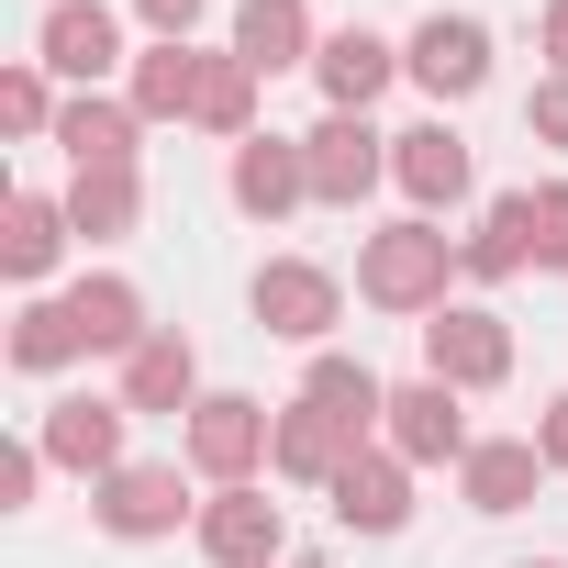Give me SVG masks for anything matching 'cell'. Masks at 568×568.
<instances>
[{
  "mask_svg": "<svg viewBox=\"0 0 568 568\" xmlns=\"http://www.w3.org/2000/svg\"><path fill=\"white\" fill-rule=\"evenodd\" d=\"M524 201H535V267L568 278V179H546V190H524Z\"/></svg>",
  "mask_w": 568,
  "mask_h": 568,
  "instance_id": "30",
  "label": "cell"
},
{
  "mask_svg": "<svg viewBox=\"0 0 568 568\" xmlns=\"http://www.w3.org/2000/svg\"><path fill=\"white\" fill-rule=\"evenodd\" d=\"M245 302H256V324H267V335H291V346H324V335L346 324V278H335V267H313V256H267Z\"/></svg>",
  "mask_w": 568,
  "mask_h": 568,
  "instance_id": "3",
  "label": "cell"
},
{
  "mask_svg": "<svg viewBox=\"0 0 568 568\" xmlns=\"http://www.w3.org/2000/svg\"><path fill=\"white\" fill-rule=\"evenodd\" d=\"M324 501H335L346 535H402V524H413V457L368 446V457H346V479H335Z\"/></svg>",
  "mask_w": 568,
  "mask_h": 568,
  "instance_id": "13",
  "label": "cell"
},
{
  "mask_svg": "<svg viewBox=\"0 0 568 568\" xmlns=\"http://www.w3.org/2000/svg\"><path fill=\"white\" fill-rule=\"evenodd\" d=\"M34 57H45L57 79L101 90V79L123 68V23H112V0H57V12L34 23Z\"/></svg>",
  "mask_w": 568,
  "mask_h": 568,
  "instance_id": "10",
  "label": "cell"
},
{
  "mask_svg": "<svg viewBox=\"0 0 568 568\" xmlns=\"http://www.w3.org/2000/svg\"><path fill=\"white\" fill-rule=\"evenodd\" d=\"M524 123H535V145H568V68H546V79H535Z\"/></svg>",
  "mask_w": 568,
  "mask_h": 568,
  "instance_id": "31",
  "label": "cell"
},
{
  "mask_svg": "<svg viewBox=\"0 0 568 568\" xmlns=\"http://www.w3.org/2000/svg\"><path fill=\"white\" fill-rule=\"evenodd\" d=\"M524 568H568V557H524Z\"/></svg>",
  "mask_w": 568,
  "mask_h": 568,
  "instance_id": "36",
  "label": "cell"
},
{
  "mask_svg": "<svg viewBox=\"0 0 568 568\" xmlns=\"http://www.w3.org/2000/svg\"><path fill=\"white\" fill-rule=\"evenodd\" d=\"M45 468H57V457H45V446H12V457H0V501H12V513H23V501H34V479H45Z\"/></svg>",
  "mask_w": 568,
  "mask_h": 568,
  "instance_id": "32",
  "label": "cell"
},
{
  "mask_svg": "<svg viewBox=\"0 0 568 568\" xmlns=\"http://www.w3.org/2000/svg\"><path fill=\"white\" fill-rule=\"evenodd\" d=\"M201 557L212 568H278V557H291V513H278L256 479L245 490H212L201 501Z\"/></svg>",
  "mask_w": 568,
  "mask_h": 568,
  "instance_id": "7",
  "label": "cell"
},
{
  "mask_svg": "<svg viewBox=\"0 0 568 568\" xmlns=\"http://www.w3.org/2000/svg\"><path fill=\"white\" fill-rule=\"evenodd\" d=\"M123 402H101V390H79V402H45V424H34V446L57 457V468H90V479H112L123 468Z\"/></svg>",
  "mask_w": 568,
  "mask_h": 568,
  "instance_id": "12",
  "label": "cell"
},
{
  "mask_svg": "<svg viewBox=\"0 0 568 568\" xmlns=\"http://www.w3.org/2000/svg\"><path fill=\"white\" fill-rule=\"evenodd\" d=\"M68 324H79V357H134L156 324H145V291L134 278H79V291H57Z\"/></svg>",
  "mask_w": 568,
  "mask_h": 568,
  "instance_id": "19",
  "label": "cell"
},
{
  "mask_svg": "<svg viewBox=\"0 0 568 568\" xmlns=\"http://www.w3.org/2000/svg\"><path fill=\"white\" fill-rule=\"evenodd\" d=\"M302 402H324V413H335V424H357V435H379V424H390V379H379L368 357H335V346L313 357Z\"/></svg>",
  "mask_w": 568,
  "mask_h": 568,
  "instance_id": "23",
  "label": "cell"
},
{
  "mask_svg": "<svg viewBox=\"0 0 568 568\" xmlns=\"http://www.w3.org/2000/svg\"><path fill=\"white\" fill-rule=\"evenodd\" d=\"M201 68H212V57H190V45H145L123 101H134L145 123H190V112H201Z\"/></svg>",
  "mask_w": 568,
  "mask_h": 568,
  "instance_id": "24",
  "label": "cell"
},
{
  "mask_svg": "<svg viewBox=\"0 0 568 568\" xmlns=\"http://www.w3.org/2000/svg\"><path fill=\"white\" fill-rule=\"evenodd\" d=\"M402 79H413L424 101H468V90L490 79V23H479V12H424L413 45H402Z\"/></svg>",
  "mask_w": 568,
  "mask_h": 568,
  "instance_id": "5",
  "label": "cell"
},
{
  "mask_svg": "<svg viewBox=\"0 0 568 568\" xmlns=\"http://www.w3.org/2000/svg\"><path fill=\"white\" fill-rule=\"evenodd\" d=\"M313 0H234V57L256 68V79H278V68H313Z\"/></svg>",
  "mask_w": 568,
  "mask_h": 568,
  "instance_id": "20",
  "label": "cell"
},
{
  "mask_svg": "<svg viewBox=\"0 0 568 568\" xmlns=\"http://www.w3.org/2000/svg\"><path fill=\"white\" fill-rule=\"evenodd\" d=\"M45 79H57L45 57H23L12 79H0V123H12V134H57V112H68V101H57Z\"/></svg>",
  "mask_w": 568,
  "mask_h": 568,
  "instance_id": "29",
  "label": "cell"
},
{
  "mask_svg": "<svg viewBox=\"0 0 568 568\" xmlns=\"http://www.w3.org/2000/svg\"><path fill=\"white\" fill-rule=\"evenodd\" d=\"M134 134H145V112H134V101H112V90H79V101L57 112L68 168H134Z\"/></svg>",
  "mask_w": 568,
  "mask_h": 568,
  "instance_id": "21",
  "label": "cell"
},
{
  "mask_svg": "<svg viewBox=\"0 0 568 568\" xmlns=\"http://www.w3.org/2000/svg\"><path fill=\"white\" fill-rule=\"evenodd\" d=\"M535 479H546V446H535V435H479V446L457 457L468 513H524V501H535Z\"/></svg>",
  "mask_w": 568,
  "mask_h": 568,
  "instance_id": "18",
  "label": "cell"
},
{
  "mask_svg": "<svg viewBox=\"0 0 568 568\" xmlns=\"http://www.w3.org/2000/svg\"><path fill=\"white\" fill-rule=\"evenodd\" d=\"M134 212H145V179H134V168H79V179H68V223H79L90 245L134 234Z\"/></svg>",
  "mask_w": 568,
  "mask_h": 568,
  "instance_id": "26",
  "label": "cell"
},
{
  "mask_svg": "<svg viewBox=\"0 0 568 568\" xmlns=\"http://www.w3.org/2000/svg\"><path fill=\"white\" fill-rule=\"evenodd\" d=\"M256 457H278V413L245 402V390H201V413H190V468H201L212 490H245Z\"/></svg>",
  "mask_w": 568,
  "mask_h": 568,
  "instance_id": "2",
  "label": "cell"
},
{
  "mask_svg": "<svg viewBox=\"0 0 568 568\" xmlns=\"http://www.w3.org/2000/svg\"><path fill=\"white\" fill-rule=\"evenodd\" d=\"M134 12H145V34H156V45H190V23H201V0H134Z\"/></svg>",
  "mask_w": 568,
  "mask_h": 568,
  "instance_id": "33",
  "label": "cell"
},
{
  "mask_svg": "<svg viewBox=\"0 0 568 568\" xmlns=\"http://www.w3.org/2000/svg\"><path fill=\"white\" fill-rule=\"evenodd\" d=\"M468 390H446V379H402L390 390V457H413V468H446V457H468L479 435H468V413H457Z\"/></svg>",
  "mask_w": 568,
  "mask_h": 568,
  "instance_id": "9",
  "label": "cell"
},
{
  "mask_svg": "<svg viewBox=\"0 0 568 568\" xmlns=\"http://www.w3.org/2000/svg\"><path fill=\"white\" fill-rule=\"evenodd\" d=\"M457 267H468V256L446 245L435 212L379 223V234L357 245V302H379V313H446V278H457Z\"/></svg>",
  "mask_w": 568,
  "mask_h": 568,
  "instance_id": "1",
  "label": "cell"
},
{
  "mask_svg": "<svg viewBox=\"0 0 568 568\" xmlns=\"http://www.w3.org/2000/svg\"><path fill=\"white\" fill-rule=\"evenodd\" d=\"M68 234H79V223H68V201H45V190H12V201H0V267H12L23 291L68 256Z\"/></svg>",
  "mask_w": 568,
  "mask_h": 568,
  "instance_id": "22",
  "label": "cell"
},
{
  "mask_svg": "<svg viewBox=\"0 0 568 568\" xmlns=\"http://www.w3.org/2000/svg\"><path fill=\"white\" fill-rule=\"evenodd\" d=\"M457 256H468V278H513V267H535V201L501 190V201L479 212V234H457Z\"/></svg>",
  "mask_w": 568,
  "mask_h": 568,
  "instance_id": "25",
  "label": "cell"
},
{
  "mask_svg": "<svg viewBox=\"0 0 568 568\" xmlns=\"http://www.w3.org/2000/svg\"><path fill=\"white\" fill-rule=\"evenodd\" d=\"M302 168H313V201L357 212V201L390 179V134H368V112H324V123L302 134Z\"/></svg>",
  "mask_w": 568,
  "mask_h": 568,
  "instance_id": "6",
  "label": "cell"
},
{
  "mask_svg": "<svg viewBox=\"0 0 568 568\" xmlns=\"http://www.w3.org/2000/svg\"><path fill=\"white\" fill-rule=\"evenodd\" d=\"M313 79H324V112H368V101L402 79V45H390V34H368V23H346V34H324V45H313Z\"/></svg>",
  "mask_w": 568,
  "mask_h": 568,
  "instance_id": "14",
  "label": "cell"
},
{
  "mask_svg": "<svg viewBox=\"0 0 568 568\" xmlns=\"http://www.w3.org/2000/svg\"><path fill=\"white\" fill-rule=\"evenodd\" d=\"M535 34H546V57L568 68V0H546V12H535Z\"/></svg>",
  "mask_w": 568,
  "mask_h": 568,
  "instance_id": "35",
  "label": "cell"
},
{
  "mask_svg": "<svg viewBox=\"0 0 568 568\" xmlns=\"http://www.w3.org/2000/svg\"><path fill=\"white\" fill-rule=\"evenodd\" d=\"M535 446H546V468H568V390L535 413Z\"/></svg>",
  "mask_w": 568,
  "mask_h": 568,
  "instance_id": "34",
  "label": "cell"
},
{
  "mask_svg": "<svg viewBox=\"0 0 568 568\" xmlns=\"http://www.w3.org/2000/svg\"><path fill=\"white\" fill-rule=\"evenodd\" d=\"M179 524H201V501H190V479L179 468H112L101 479V535H123V546H156V535H179Z\"/></svg>",
  "mask_w": 568,
  "mask_h": 568,
  "instance_id": "8",
  "label": "cell"
},
{
  "mask_svg": "<svg viewBox=\"0 0 568 568\" xmlns=\"http://www.w3.org/2000/svg\"><path fill=\"white\" fill-rule=\"evenodd\" d=\"M424 379H446V390H490V379H513V324L479 313V302L424 313Z\"/></svg>",
  "mask_w": 568,
  "mask_h": 568,
  "instance_id": "4",
  "label": "cell"
},
{
  "mask_svg": "<svg viewBox=\"0 0 568 568\" xmlns=\"http://www.w3.org/2000/svg\"><path fill=\"white\" fill-rule=\"evenodd\" d=\"M346 457H368V435H357V424H335L324 402H291V413H278V457H267L278 479L335 490V479H346Z\"/></svg>",
  "mask_w": 568,
  "mask_h": 568,
  "instance_id": "16",
  "label": "cell"
},
{
  "mask_svg": "<svg viewBox=\"0 0 568 568\" xmlns=\"http://www.w3.org/2000/svg\"><path fill=\"white\" fill-rule=\"evenodd\" d=\"M223 190H234V212L278 223L291 201H313V168H302V145H291V134H245V145H234V168H223Z\"/></svg>",
  "mask_w": 568,
  "mask_h": 568,
  "instance_id": "15",
  "label": "cell"
},
{
  "mask_svg": "<svg viewBox=\"0 0 568 568\" xmlns=\"http://www.w3.org/2000/svg\"><path fill=\"white\" fill-rule=\"evenodd\" d=\"M390 179L413 190V212H457L468 201V134L435 112V123H413V134H390Z\"/></svg>",
  "mask_w": 568,
  "mask_h": 568,
  "instance_id": "11",
  "label": "cell"
},
{
  "mask_svg": "<svg viewBox=\"0 0 568 568\" xmlns=\"http://www.w3.org/2000/svg\"><path fill=\"white\" fill-rule=\"evenodd\" d=\"M123 413H201V346L190 335H145L134 357H123V390H112Z\"/></svg>",
  "mask_w": 568,
  "mask_h": 568,
  "instance_id": "17",
  "label": "cell"
},
{
  "mask_svg": "<svg viewBox=\"0 0 568 568\" xmlns=\"http://www.w3.org/2000/svg\"><path fill=\"white\" fill-rule=\"evenodd\" d=\"M68 357H79L68 302H23V313H12V368H23V379H45V368H68Z\"/></svg>",
  "mask_w": 568,
  "mask_h": 568,
  "instance_id": "28",
  "label": "cell"
},
{
  "mask_svg": "<svg viewBox=\"0 0 568 568\" xmlns=\"http://www.w3.org/2000/svg\"><path fill=\"white\" fill-rule=\"evenodd\" d=\"M190 123H201V134H223V145H245V134H256V68H245V57H212V68H201V112H190Z\"/></svg>",
  "mask_w": 568,
  "mask_h": 568,
  "instance_id": "27",
  "label": "cell"
}]
</instances>
